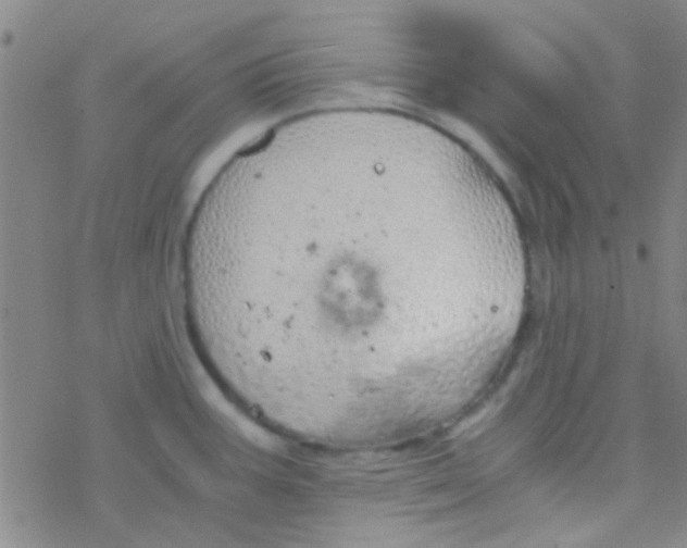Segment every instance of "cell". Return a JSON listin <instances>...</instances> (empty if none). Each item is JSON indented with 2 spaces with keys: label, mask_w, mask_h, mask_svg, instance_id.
I'll return each mask as SVG.
<instances>
[{
  "label": "cell",
  "mask_w": 687,
  "mask_h": 548,
  "mask_svg": "<svg viewBox=\"0 0 687 548\" xmlns=\"http://www.w3.org/2000/svg\"><path fill=\"white\" fill-rule=\"evenodd\" d=\"M387 191L317 187L225 226L205 283L226 339L259 363L336 386L397 370Z\"/></svg>",
  "instance_id": "cell-1"
}]
</instances>
